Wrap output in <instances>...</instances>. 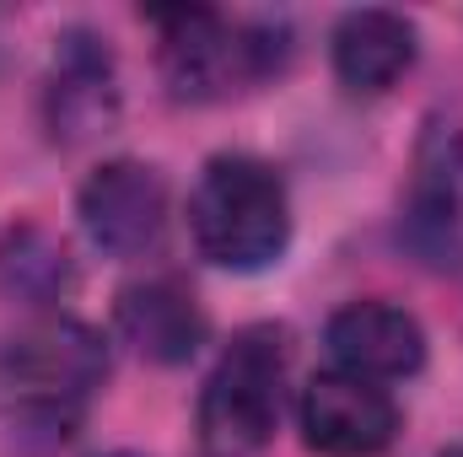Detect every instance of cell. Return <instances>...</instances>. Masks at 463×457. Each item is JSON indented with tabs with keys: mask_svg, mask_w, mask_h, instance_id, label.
<instances>
[{
	"mask_svg": "<svg viewBox=\"0 0 463 457\" xmlns=\"http://www.w3.org/2000/svg\"><path fill=\"white\" fill-rule=\"evenodd\" d=\"M114 118V70L109 54L92 49V38H71L54 81V135L81 140Z\"/></svg>",
	"mask_w": 463,
	"mask_h": 457,
	"instance_id": "obj_11",
	"label": "cell"
},
{
	"mask_svg": "<svg viewBox=\"0 0 463 457\" xmlns=\"http://www.w3.org/2000/svg\"><path fill=\"white\" fill-rule=\"evenodd\" d=\"M162 27V76L178 103H222L280 70L286 43L269 27H248L216 11H167Z\"/></svg>",
	"mask_w": 463,
	"mask_h": 457,
	"instance_id": "obj_4",
	"label": "cell"
},
{
	"mask_svg": "<svg viewBox=\"0 0 463 457\" xmlns=\"http://www.w3.org/2000/svg\"><path fill=\"white\" fill-rule=\"evenodd\" d=\"M302 436L324 457H377L399 436V404L350 371H318L302 393Z\"/></svg>",
	"mask_w": 463,
	"mask_h": 457,
	"instance_id": "obj_5",
	"label": "cell"
},
{
	"mask_svg": "<svg viewBox=\"0 0 463 457\" xmlns=\"http://www.w3.org/2000/svg\"><path fill=\"white\" fill-rule=\"evenodd\" d=\"M442 457H463V447H453V452H442Z\"/></svg>",
	"mask_w": 463,
	"mask_h": 457,
	"instance_id": "obj_13",
	"label": "cell"
},
{
	"mask_svg": "<svg viewBox=\"0 0 463 457\" xmlns=\"http://www.w3.org/2000/svg\"><path fill=\"white\" fill-rule=\"evenodd\" d=\"M0 275L11 291H27V296H49L71 280V264H65V247L49 242L43 231H22L0 247Z\"/></svg>",
	"mask_w": 463,
	"mask_h": 457,
	"instance_id": "obj_12",
	"label": "cell"
},
{
	"mask_svg": "<svg viewBox=\"0 0 463 457\" xmlns=\"http://www.w3.org/2000/svg\"><path fill=\"white\" fill-rule=\"evenodd\" d=\"M280 398H286V334L269 323L242 329L216 360L200 398L205 457H259L275 442Z\"/></svg>",
	"mask_w": 463,
	"mask_h": 457,
	"instance_id": "obj_3",
	"label": "cell"
},
{
	"mask_svg": "<svg viewBox=\"0 0 463 457\" xmlns=\"http://www.w3.org/2000/svg\"><path fill=\"white\" fill-rule=\"evenodd\" d=\"M81 227L114 258L146 253L167 227V183H162V173L146 167V162L98 167L87 178V189H81Z\"/></svg>",
	"mask_w": 463,
	"mask_h": 457,
	"instance_id": "obj_6",
	"label": "cell"
},
{
	"mask_svg": "<svg viewBox=\"0 0 463 457\" xmlns=\"http://www.w3.org/2000/svg\"><path fill=\"white\" fill-rule=\"evenodd\" d=\"M404 237L431 269L463 275V135L442 140L420 162L404 210Z\"/></svg>",
	"mask_w": 463,
	"mask_h": 457,
	"instance_id": "obj_8",
	"label": "cell"
},
{
	"mask_svg": "<svg viewBox=\"0 0 463 457\" xmlns=\"http://www.w3.org/2000/svg\"><path fill=\"white\" fill-rule=\"evenodd\" d=\"M415 65V27L399 11H350L335 27V76L350 92H388Z\"/></svg>",
	"mask_w": 463,
	"mask_h": 457,
	"instance_id": "obj_10",
	"label": "cell"
},
{
	"mask_svg": "<svg viewBox=\"0 0 463 457\" xmlns=\"http://www.w3.org/2000/svg\"><path fill=\"white\" fill-rule=\"evenodd\" d=\"M109 377L103 340L76 318H38L0 340V415L65 420Z\"/></svg>",
	"mask_w": 463,
	"mask_h": 457,
	"instance_id": "obj_2",
	"label": "cell"
},
{
	"mask_svg": "<svg viewBox=\"0 0 463 457\" xmlns=\"http://www.w3.org/2000/svg\"><path fill=\"white\" fill-rule=\"evenodd\" d=\"M189 231L200 258H211L216 269H269L291 242L286 183L259 156H216L189 194Z\"/></svg>",
	"mask_w": 463,
	"mask_h": 457,
	"instance_id": "obj_1",
	"label": "cell"
},
{
	"mask_svg": "<svg viewBox=\"0 0 463 457\" xmlns=\"http://www.w3.org/2000/svg\"><path fill=\"white\" fill-rule=\"evenodd\" d=\"M118 334L156 366H178L205 344V312L178 280H140L118 296Z\"/></svg>",
	"mask_w": 463,
	"mask_h": 457,
	"instance_id": "obj_9",
	"label": "cell"
},
{
	"mask_svg": "<svg viewBox=\"0 0 463 457\" xmlns=\"http://www.w3.org/2000/svg\"><path fill=\"white\" fill-rule=\"evenodd\" d=\"M329 355L340 360V371H350V377L399 382V377L420 371L426 334L393 302H350V307H340L329 318Z\"/></svg>",
	"mask_w": 463,
	"mask_h": 457,
	"instance_id": "obj_7",
	"label": "cell"
},
{
	"mask_svg": "<svg viewBox=\"0 0 463 457\" xmlns=\"http://www.w3.org/2000/svg\"><path fill=\"white\" fill-rule=\"evenodd\" d=\"M114 457H129V452H114Z\"/></svg>",
	"mask_w": 463,
	"mask_h": 457,
	"instance_id": "obj_14",
	"label": "cell"
}]
</instances>
